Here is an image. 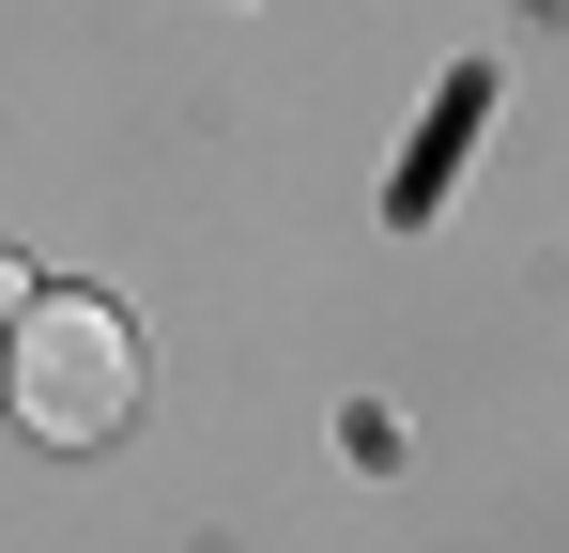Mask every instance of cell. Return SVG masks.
<instances>
[{
  "instance_id": "obj_1",
  "label": "cell",
  "mask_w": 569,
  "mask_h": 553,
  "mask_svg": "<svg viewBox=\"0 0 569 553\" xmlns=\"http://www.w3.org/2000/svg\"><path fill=\"white\" fill-rule=\"evenodd\" d=\"M0 384H16V431L31 446H108L139 415V339H123V308H93V292H31L0 323Z\"/></svg>"
},
{
  "instance_id": "obj_2",
  "label": "cell",
  "mask_w": 569,
  "mask_h": 553,
  "mask_svg": "<svg viewBox=\"0 0 569 553\" xmlns=\"http://www.w3.org/2000/svg\"><path fill=\"white\" fill-rule=\"evenodd\" d=\"M16 308H31V262H0V323H16Z\"/></svg>"
}]
</instances>
